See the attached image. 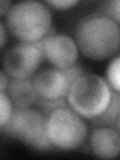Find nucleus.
<instances>
[{"label":"nucleus","mask_w":120,"mask_h":160,"mask_svg":"<svg viewBox=\"0 0 120 160\" xmlns=\"http://www.w3.org/2000/svg\"><path fill=\"white\" fill-rule=\"evenodd\" d=\"M6 36H7V31L5 28L4 24L0 21V49H1L4 44L6 43Z\"/></svg>","instance_id":"412c9836"},{"label":"nucleus","mask_w":120,"mask_h":160,"mask_svg":"<svg viewBox=\"0 0 120 160\" xmlns=\"http://www.w3.org/2000/svg\"><path fill=\"white\" fill-rule=\"evenodd\" d=\"M0 131L26 145L46 132V116L30 107H14L11 118Z\"/></svg>","instance_id":"423d86ee"},{"label":"nucleus","mask_w":120,"mask_h":160,"mask_svg":"<svg viewBox=\"0 0 120 160\" xmlns=\"http://www.w3.org/2000/svg\"><path fill=\"white\" fill-rule=\"evenodd\" d=\"M32 81L38 97L43 99L66 98L70 88L62 70L56 68L41 70L33 77Z\"/></svg>","instance_id":"6e6552de"},{"label":"nucleus","mask_w":120,"mask_h":160,"mask_svg":"<svg viewBox=\"0 0 120 160\" xmlns=\"http://www.w3.org/2000/svg\"><path fill=\"white\" fill-rule=\"evenodd\" d=\"M12 5H13V3H12V1H10V0L0 1V16H4V15L6 16Z\"/></svg>","instance_id":"aec40b11"},{"label":"nucleus","mask_w":120,"mask_h":160,"mask_svg":"<svg viewBox=\"0 0 120 160\" xmlns=\"http://www.w3.org/2000/svg\"><path fill=\"white\" fill-rule=\"evenodd\" d=\"M119 70H120V57L116 56L111 60L107 68V83L113 91H120L119 84Z\"/></svg>","instance_id":"ddd939ff"},{"label":"nucleus","mask_w":120,"mask_h":160,"mask_svg":"<svg viewBox=\"0 0 120 160\" xmlns=\"http://www.w3.org/2000/svg\"><path fill=\"white\" fill-rule=\"evenodd\" d=\"M46 134L55 149L71 151L84 144L88 128L83 118L66 106L46 117Z\"/></svg>","instance_id":"20e7f679"},{"label":"nucleus","mask_w":120,"mask_h":160,"mask_svg":"<svg viewBox=\"0 0 120 160\" xmlns=\"http://www.w3.org/2000/svg\"><path fill=\"white\" fill-rule=\"evenodd\" d=\"M6 26L20 42H38L52 28L51 10L43 2H17L6 15Z\"/></svg>","instance_id":"f03ea898"},{"label":"nucleus","mask_w":120,"mask_h":160,"mask_svg":"<svg viewBox=\"0 0 120 160\" xmlns=\"http://www.w3.org/2000/svg\"><path fill=\"white\" fill-rule=\"evenodd\" d=\"M13 108V104L8 95L0 91V129L8 123L11 118Z\"/></svg>","instance_id":"2eb2a0df"},{"label":"nucleus","mask_w":120,"mask_h":160,"mask_svg":"<svg viewBox=\"0 0 120 160\" xmlns=\"http://www.w3.org/2000/svg\"><path fill=\"white\" fill-rule=\"evenodd\" d=\"M39 43L44 59L54 68L63 70L76 64L78 47L72 37L66 34H55L44 37Z\"/></svg>","instance_id":"0eeeda50"},{"label":"nucleus","mask_w":120,"mask_h":160,"mask_svg":"<svg viewBox=\"0 0 120 160\" xmlns=\"http://www.w3.org/2000/svg\"><path fill=\"white\" fill-rule=\"evenodd\" d=\"M98 13L104 15L110 19H112L117 24H119L120 16V2L118 0H111V1L102 2L98 7Z\"/></svg>","instance_id":"4468645a"},{"label":"nucleus","mask_w":120,"mask_h":160,"mask_svg":"<svg viewBox=\"0 0 120 160\" xmlns=\"http://www.w3.org/2000/svg\"><path fill=\"white\" fill-rule=\"evenodd\" d=\"M62 72L65 75V77H66L70 86H71L79 77H81L82 75L86 74V71H85L81 66H79V65H76V64H74L66 69H63Z\"/></svg>","instance_id":"f3484780"},{"label":"nucleus","mask_w":120,"mask_h":160,"mask_svg":"<svg viewBox=\"0 0 120 160\" xmlns=\"http://www.w3.org/2000/svg\"><path fill=\"white\" fill-rule=\"evenodd\" d=\"M9 84V80H8V75L6 74L5 71L0 70V91L5 92L7 90Z\"/></svg>","instance_id":"6ab92c4d"},{"label":"nucleus","mask_w":120,"mask_h":160,"mask_svg":"<svg viewBox=\"0 0 120 160\" xmlns=\"http://www.w3.org/2000/svg\"><path fill=\"white\" fill-rule=\"evenodd\" d=\"M91 121L100 126L113 127L116 131L120 130V95L118 92L112 90L111 99L106 109L98 117L92 119Z\"/></svg>","instance_id":"9b49d317"},{"label":"nucleus","mask_w":120,"mask_h":160,"mask_svg":"<svg viewBox=\"0 0 120 160\" xmlns=\"http://www.w3.org/2000/svg\"><path fill=\"white\" fill-rule=\"evenodd\" d=\"M111 93L112 89L104 78L86 73L70 86L66 101L70 108L82 118L92 120L106 109Z\"/></svg>","instance_id":"7ed1b4c3"},{"label":"nucleus","mask_w":120,"mask_h":160,"mask_svg":"<svg viewBox=\"0 0 120 160\" xmlns=\"http://www.w3.org/2000/svg\"><path fill=\"white\" fill-rule=\"evenodd\" d=\"M77 3V0H52V1L45 2V4H47L48 6H51L56 10H61V11L73 8Z\"/></svg>","instance_id":"a211bd4d"},{"label":"nucleus","mask_w":120,"mask_h":160,"mask_svg":"<svg viewBox=\"0 0 120 160\" xmlns=\"http://www.w3.org/2000/svg\"><path fill=\"white\" fill-rule=\"evenodd\" d=\"M90 149L93 155L102 159H114L120 152L119 132L113 127L95 128L89 137Z\"/></svg>","instance_id":"1a4fd4ad"},{"label":"nucleus","mask_w":120,"mask_h":160,"mask_svg":"<svg viewBox=\"0 0 120 160\" xmlns=\"http://www.w3.org/2000/svg\"><path fill=\"white\" fill-rule=\"evenodd\" d=\"M74 36L78 50L89 59L101 61L113 56L119 50V24L98 12L80 19Z\"/></svg>","instance_id":"f257e3e1"},{"label":"nucleus","mask_w":120,"mask_h":160,"mask_svg":"<svg viewBox=\"0 0 120 160\" xmlns=\"http://www.w3.org/2000/svg\"><path fill=\"white\" fill-rule=\"evenodd\" d=\"M44 60L40 43L20 42L3 56L4 71L12 79L31 78Z\"/></svg>","instance_id":"39448f33"},{"label":"nucleus","mask_w":120,"mask_h":160,"mask_svg":"<svg viewBox=\"0 0 120 160\" xmlns=\"http://www.w3.org/2000/svg\"><path fill=\"white\" fill-rule=\"evenodd\" d=\"M26 146L34 150H38V151H51V150H55V147L48 138L46 132L42 134L41 136H39L38 138L34 139L31 142L26 144Z\"/></svg>","instance_id":"dca6fc26"},{"label":"nucleus","mask_w":120,"mask_h":160,"mask_svg":"<svg viewBox=\"0 0 120 160\" xmlns=\"http://www.w3.org/2000/svg\"><path fill=\"white\" fill-rule=\"evenodd\" d=\"M37 107L39 110L43 113L45 116H48L49 114H51L53 111L57 110L59 108L66 107L67 106V101L65 97H60L56 99H43V98H38L37 100Z\"/></svg>","instance_id":"f8f14e48"},{"label":"nucleus","mask_w":120,"mask_h":160,"mask_svg":"<svg viewBox=\"0 0 120 160\" xmlns=\"http://www.w3.org/2000/svg\"><path fill=\"white\" fill-rule=\"evenodd\" d=\"M7 90L9 98L16 108L30 107L36 104L39 98L31 78L10 80Z\"/></svg>","instance_id":"9d476101"}]
</instances>
